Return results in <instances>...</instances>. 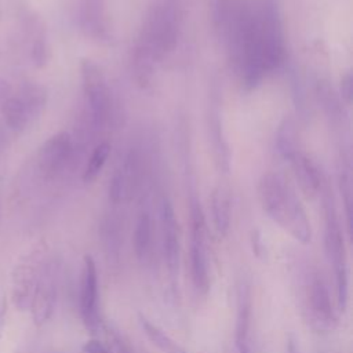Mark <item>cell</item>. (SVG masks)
Instances as JSON below:
<instances>
[{
    "label": "cell",
    "mask_w": 353,
    "mask_h": 353,
    "mask_svg": "<svg viewBox=\"0 0 353 353\" xmlns=\"http://www.w3.org/2000/svg\"><path fill=\"white\" fill-rule=\"evenodd\" d=\"M181 26L178 0H157L150 6L132 50V73L138 85L145 88L152 84L160 62L175 50Z\"/></svg>",
    "instance_id": "1"
},
{
    "label": "cell",
    "mask_w": 353,
    "mask_h": 353,
    "mask_svg": "<svg viewBox=\"0 0 353 353\" xmlns=\"http://www.w3.org/2000/svg\"><path fill=\"white\" fill-rule=\"evenodd\" d=\"M259 203L266 215L296 241L312 240V226L294 186L280 174L268 172L258 182Z\"/></svg>",
    "instance_id": "2"
},
{
    "label": "cell",
    "mask_w": 353,
    "mask_h": 353,
    "mask_svg": "<svg viewBox=\"0 0 353 353\" xmlns=\"http://www.w3.org/2000/svg\"><path fill=\"white\" fill-rule=\"evenodd\" d=\"M81 88L85 101V123L92 132H102L114 117L112 92L102 68L92 59L80 62Z\"/></svg>",
    "instance_id": "3"
},
{
    "label": "cell",
    "mask_w": 353,
    "mask_h": 353,
    "mask_svg": "<svg viewBox=\"0 0 353 353\" xmlns=\"http://www.w3.org/2000/svg\"><path fill=\"white\" fill-rule=\"evenodd\" d=\"M324 201V248L330 263L334 268L335 284H336V305L341 312L347 306L349 294V277H347V259L346 247L341 222L335 210L331 192L323 188Z\"/></svg>",
    "instance_id": "4"
},
{
    "label": "cell",
    "mask_w": 353,
    "mask_h": 353,
    "mask_svg": "<svg viewBox=\"0 0 353 353\" xmlns=\"http://www.w3.org/2000/svg\"><path fill=\"white\" fill-rule=\"evenodd\" d=\"M255 23L265 69L269 74L280 68L285 57L283 22L273 0H266L255 8Z\"/></svg>",
    "instance_id": "5"
},
{
    "label": "cell",
    "mask_w": 353,
    "mask_h": 353,
    "mask_svg": "<svg viewBox=\"0 0 353 353\" xmlns=\"http://www.w3.org/2000/svg\"><path fill=\"white\" fill-rule=\"evenodd\" d=\"M190 279L194 291L200 296H207L211 285L210 261L207 248V226L200 203L190 201V245H189Z\"/></svg>",
    "instance_id": "6"
},
{
    "label": "cell",
    "mask_w": 353,
    "mask_h": 353,
    "mask_svg": "<svg viewBox=\"0 0 353 353\" xmlns=\"http://www.w3.org/2000/svg\"><path fill=\"white\" fill-rule=\"evenodd\" d=\"M83 149L84 142L74 141L69 132L61 131L54 134L39 149L37 165L40 172L47 178L58 176L66 168L74 165Z\"/></svg>",
    "instance_id": "7"
},
{
    "label": "cell",
    "mask_w": 353,
    "mask_h": 353,
    "mask_svg": "<svg viewBox=\"0 0 353 353\" xmlns=\"http://www.w3.org/2000/svg\"><path fill=\"white\" fill-rule=\"evenodd\" d=\"M72 18L79 30L88 39L109 43L112 23L108 11V0H72Z\"/></svg>",
    "instance_id": "8"
},
{
    "label": "cell",
    "mask_w": 353,
    "mask_h": 353,
    "mask_svg": "<svg viewBox=\"0 0 353 353\" xmlns=\"http://www.w3.org/2000/svg\"><path fill=\"white\" fill-rule=\"evenodd\" d=\"M43 265L44 259L40 248L33 250L15 265L12 272V299L19 310L30 306L33 290Z\"/></svg>",
    "instance_id": "9"
},
{
    "label": "cell",
    "mask_w": 353,
    "mask_h": 353,
    "mask_svg": "<svg viewBox=\"0 0 353 353\" xmlns=\"http://www.w3.org/2000/svg\"><path fill=\"white\" fill-rule=\"evenodd\" d=\"M142 176V159L137 148H131L109 182V199L119 204L137 192Z\"/></svg>",
    "instance_id": "10"
},
{
    "label": "cell",
    "mask_w": 353,
    "mask_h": 353,
    "mask_svg": "<svg viewBox=\"0 0 353 353\" xmlns=\"http://www.w3.org/2000/svg\"><path fill=\"white\" fill-rule=\"evenodd\" d=\"M159 218H160L164 261H165L167 270L171 280H175L179 270V256H181L179 226H178V219L175 216L172 203L167 196H163L160 199Z\"/></svg>",
    "instance_id": "11"
},
{
    "label": "cell",
    "mask_w": 353,
    "mask_h": 353,
    "mask_svg": "<svg viewBox=\"0 0 353 353\" xmlns=\"http://www.w3.org/2000/svg\"><path fill=\"white\" fill-rule=\"evenodd\" d=\"M306 302L309 319L320 331H330L336 324V313L332 307L331 296L324 280L317 274H310L306 287Z\"/></svg>",
    "instance_id": "12"
},
{
    "label": "cell",
    "mask_w": 353,
    "mask_h": 353,
    "mask_svg": "<svg viewBox=\"0 0 353 353\" xmlns=\"http://www.w3.org/2000/svg\"><path fill=\"white\" fill-rule=\"evenodd\" d=\"M57 301V270L54 263L44 262L37 277L32 301L30 312L36 325H41L51 317Z\"/></svg>",
    "instance_id": "13"
},
{
    "label": "cell",
    "mask_w": 353,
    "mask_h": 353,
    "mask_svg": "<svg viewBox=\"0 0 353 353\" xmlns=\"http://www.w3.org/2000/svg\"><path fill=\"white\" fill-rule=\"evenodd\" d=\"M14 8L25 36L30 40V58L33 63L40 68L48 59V44L44 25L39 15L23 0H15Z\"/></svg>",
    "instance_id": "14"
},
{
    "label": "cell",
    "mask_w": 353,
    "mask_h": 353,
    "mask_svg": "<svg viewBox=\"0 0 353 353\" xmlns=\"http://www.w3.org/2000/svg\"><path fill=\"white\" fill-rule=\"evenodd\" d=\"M80 314L84 325L97 332L99 330L98 314V273L92 256H84L81 288H80Z\"/></svg>",
    "instance_id": "15"
},
{
    "label": "cell",
    "mask_w": 353,
    "mask_h": 353,
    "mask_svg": "<svg viewBox=\"0 0 353 353\" xmlns=\"http://www.w3.org/2000/svg\"><path fill=\"white\" fill-rule=\"evenodd\" d=\"M208 137L212 146V154L219 170L228 172L230 168V149L223 130L222 112L215 97L211 99L208 110Z\"/></svg>",
    "instance_id": "16"
},
{
    "label": "cell",
    "mask_w": 353,
    "mask_h": 353,
    "mask_svg": "<svg viewBox=\"0 0 353 353\" xmlns=\"http://www.w3.org/2000/svg\"><path fill=\"white\" fill-rule=\"evenodd\" d=\"M288 161L296 178V182L299 183L305 194L313 197L320 192H323V188L325 186L323 172L320 171L319 165L314 163V160L310 156H307L306 153L298 149L288 159Z\"/></svg>",
    "instance_id": "17"
},
{
    "label": "cell",
    "mask_w": 353,
    "mask_h": 353,
    "mask_svg": "<svg viewBox=\"0 0 353 353\" xmlns=\"http://www.w3.org/2000/svg\"><path fill=\"white\" fill-rule=\"evenodd\" d=\"M236 327L234 338L239 353H254L250 342V323H251V292L245 283L237 288L236 302Z\"/></svg>",
    "instance_id": "18"
},
{
    "label": "cell",
    "mask_w": 353,
    "mask_h": 353,
    "mask_svg": "<svg viewBox=\"0 0 353 353\" xmlns=\"http://www.w3.org/2000/svg\"><path fill=\"white\" fill-rule=\"evenodd\" d=\"M0 109L7 127L14 132L23 131L32 123L29 112L18 94H11L4 101H1Z\"/></svg>",
    "instance_id": "19"
},
{
    "label": "cell",
    "mask_w": 353,
    "mask_h": 353,
    "mask_svg": "<svg viewBox=\"0 0 353 353\" xmlns=\"http://www.w3.org/2000/svg\"><path fill=\"white\" fill-rule=\"evenodd\" d=\"M211 215L216 234L223 237L230 225V197L222 186L215 188L211 194Z\"/></svg>",
    "instance_id": "20"
},
{
    "label": "cell",
    "mask_w": 353,
    "mask_h": 353,
    "mask_svg": "<svg viewBox=\"0 0 353 353\" xmlns=\"http://www.w3.org/2000/svg\"><path fill=\"white\" fill-rule=\"evenodd\" d=\"M153 240V222L150 212L143 210L139 212L132 236V245L135 256L139 261H145L149 256Z\"/></svg>",
    "instance_id": "21"
},
{
    "label": "cell",
    "mask_w": 353,
    "mask_h": 353,
    "mask_svg": "<svg viewBox=\"0 0 353 353\" xmlns=\"http://www.w3.org/2000/svg\"><path fill=\"white\" fill-rule=\"evenodd\" d=\"M18 97L25 103L32 123L40 117L47 103V91L37 83H23L18 91Z\"/></svg>",
    "instance_id": "22"
},
{
    "label": "cell",
    "mask_w": 353,
    "mask_h": 353,
    "mask_svg": "<svg viewBox=\"0 0 353 353\" xmlns=\"http://www.w3.org/2000/svg\"><path fill=\"white\" fill-rule=\"evenodd\" d=\"M139 324L145 335L150 342L164 353H188L181 345H178L168 334H165L160 327L149 321L145 316L139 314Z\"/></svg>",
    "instance_id": "23"
},
{
    "label": "cell",
    "mask_w": 353,
    "mask_h": 353,
    "mask_svg": "<svg viewBox=\"0 0 353 353\" xmlns=\"http://www.w3.org/2000/svg\"><path fill=\"white\" fill-rule=\"evenodd\" d=\"M276 149L279 154L287 161L298 150L295 123L291 117H285L279 125L276 134Z\"/></svg>",
    "instance_id": "24"
},
{
    "label": "cell",
    "mask_w": 353,
    "mask_h": 353,
    "mask_svg": "<svg viewBox=\"0 0 353 353\" xmlns=\"http://www.w3.org/2000/svg\"><path fill=\"white\" fill-rule=\"evenodd\" d=\"M110 149H112L110 143L106 142V141L99 142V143L95 145V148L92 149V152L88 156V159L85 161V165L83 168V181L85 183L92 182L99 175V172L102 171L103 165L108 161V157L110 154Z\"/></svg>",
    "instance_id": "25"
},
{
    "label": "cell",
    "mask_w": 353,
    "mask_h": 353,
    "mask_svg": "<svg viewBox=\"0 0 353 353\" xmlns=\"http://www.w3.org/2000/svg\"><path fill=\"white\" fill-rule=\"evenodd\" d=\"M317 92H319V98H320V101L323 103V108H324L327 116L334 123L335 121H341L342 120V114H343L342 101L338 98L335 91L325 81H321V83H319Z\"/></svg>",
    "instance_id": "26"
},
{
    "label": "cell",
    "mask_w": 353,
    "mask_h": 353,
    "mask_svg": "<svg viewBox=\"0 0 353 353\" xmlns=\"http://www.w3.org/2000/svg\"><path fill=\"white\" fill-rule=\"evenodd\" d=\"M109 336L112 341V350L113 353H135L131 346L127 343L124 336L117 332L116 330H109Z\"/></svg>",
    "instance_id": "27"
},
{
    "label": "cell",
    "mask_w": 353,
    "mask_h": 353,
    "mask_svg": "<svg viewBox=\"0 0 353 353\" xmlns=\"http://www.w3.org/2000/svg\"><path fill=\"white\" fill-rule=\"evenodd\" d=\"M352 85H353L352 74L347 73L341 80V98H342V102H345L347 105L352 102V92H353Z\"/></svg>",
    "instance_id": "28"
},
{
    "label": "cell",
    "mask_w": 353,
    "mask_h": 353,
    "mask_svg": "<svg viewBox=\"0 0 353 353\" xmlns=\"http://www.w3.org/2000/svg\"><path fill=\"white\" fill-rule=\"evenodd\" d=\"M83 352L84 353H112V350L108 349L106 345H103L102 342H99L97 339L87 341L83 345Z\"/></svg>",
    "instance_id": "29"
},
{
    "label": "cell",
    "mask_w": 353,
    "mask_h": 353,
    "mask_svg": "<svg viewBox=\"0 0 353 353\" xmlns=\"http://www.w3.org/2000/svg\"><path fill=\"white\" fill-rule=\"evenodd\" d=\"M287 353H301L299 341L295 338L294 334H290L287 338Z\"/></svg>",
    "instance_id": "30"
},
{
    "label": "cell",
    "mask_w": 353,
    "mask_h": 353,
    "mask_svg": "<svg viewBox=\"0 0 353 353\" xmlns=\"http://www.w3.org/2000/svg\"><path fill=\"white\" fill-rule=\"evenodd\" d=\"M4 317H6V302L0 301V335L4 328Z\"/></svg>",
    "instance_id": "31"
}]
</instances>
